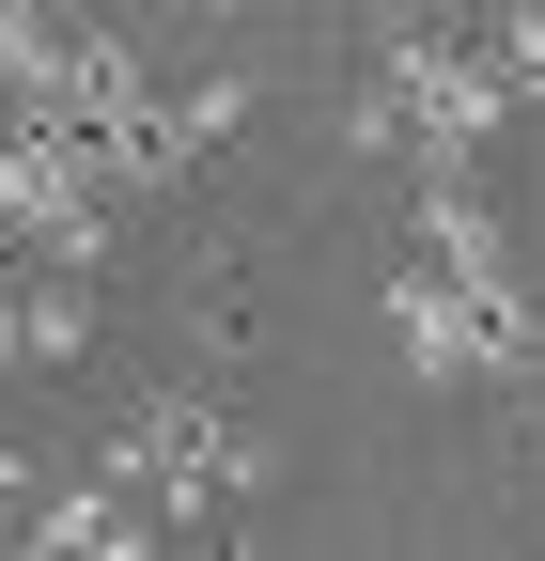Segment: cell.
<instances>
[{"instance_id": "6da1fadb", "label": "cell", "mask_w": 545, "mask_h": 561, "mask_svg": "<svg viewBox=\"0 0 545 561\" xmlns=\"http://www.w3.org/2000/svg\"><path fill=\"white\" fill-rule=\"evenodd\" d=\"M109 483H125L156 530H219V515L265 500V437L219 421V405H125V421H109Z\"/></svg>"}, {"instance_id": "7a4b0ae2", "label": "cell", "mask_w": 545, "mask_h": 561, "mask_svg": "<svg viewBox=\"0 0 545 561\" xmlns=\"http://www.w3.org/2000/svg\"><path fill=\"white\" fill-rule=\"evenodd\" d=\"M514 94H499V62L467 47V32H405V47H374V79H359V140H390V157H467Z\"/></svg>"}, {"instance_id": "3957f363", "label": "cell", "mask_w": 545, "mask_h": 561, "mask_svg": "<svg viewBox=\"0 0 545 561\" xmlns=\"http://www.w3.org/2000/svg\"><path fill=\"white\" fill-rule=\"evenodd\" d=\"M390 328H405V375H545V328H530V280H452L437 250L390 280Z\"/></svg>"}, {"instance_id": "277c9868", "label": "cell", "mask_w": 545, "mask_h": 561, "mask_svg": "<svg viewBox=\"0 0 545 561\" xmlns=\"http://www.w3.org/2000/svg\"><path fill=\"white\" fill-rule=\"evenodd\" d=\"M16 546H47V561H125V546H156V515L94 468V483H62V500H16Z\"/></svg>"}]
</instances>
